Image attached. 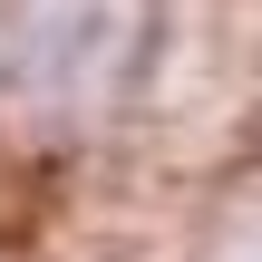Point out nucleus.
<instances>
[{
  "label": "nucleus",
  "instance_id": "obj_1",
  "mask_svg": "<svg viewBox=\"0 0 262 262\" xmlns=\"http://www.w3.org/2000/svg\"><path fill=\"white\" fill-rule=\"evenodd\" d=\"M156 49V0H19L10 19V97L29 117H107Z\"/></svg>",
  "mask_w": 262,
  "mask_h": 262
}]
</instances>
